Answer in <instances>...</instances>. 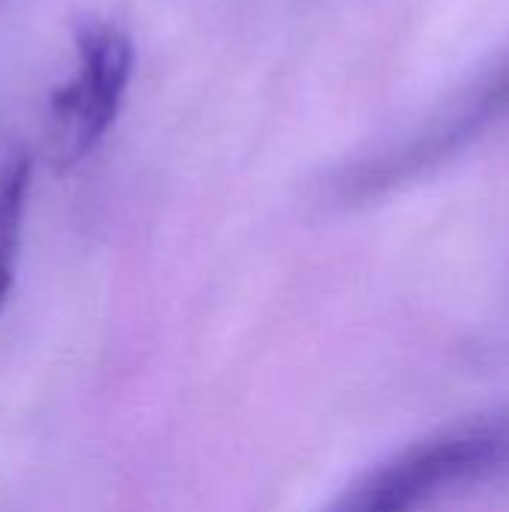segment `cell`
I'll return each instance as SVG.
<instances>
[{
    "mask_svg": "<svg viewBox=\"0 0 509 512\" xmlns=\"http://www.w3.org/2000/svg\"><path fill=\"white\" fill-rule=\"evenodd\" d=\"M509 480V405L462 417L360 474L321 512H426Z\"/></svg>",
    "mask_w": 509,
    "mask_h": 512,
    "instance_id": "1",
    "label": "cell"
},
{
    "mask_svg": "<svg viewBox=\"0 0 509 512\" xmlns=\"http://www.w3.org/2000/svg\"><path fill=\"white\" fill-rule=\"evenodd\" d=\"M75 48L78 72L48 102V159L57 168L78 165L108 135L135 69V45L111 21H81Z\"/></svg>",
    "mask_w": 509,
    "mask_h": 512,
    "instance_id": "2",
    "label": "cell"
},
{
    "mask_svg": "<svg viewBox=\"0 0 509 512\" xmlns=\"http://www.w3.org/2000/svg\"><path fill=\"white\" fill-rule=\"evenodd\" d=\"M504 120H509V60L498 63L492 72L477 78L468 90H462L441 114L429 120L426 129L408 138L399 150L357 171L348 180V192L378 195L393 186H402L453 159Z\"/></svg>",
    "mask_w": 509,
    "mask_h": 512,
    "instance_id": "3",
    "label": "cell"
},
{
    "mask_svg": "<svg viewBox=\"0 0 509 512\" xmlns=\"http://www.w3.org/2000/svg\"><path fill=\"white\" fill-rule=\"evenodd\" d=\"M27 189H30V162L24 156L6 159L0 165V312L15 285Z\"/></svg>",
    "mask_w": 509,
    "mask_h": 512,
    "instance_id": "4",
    "label": "cell"
}]
</instances>
